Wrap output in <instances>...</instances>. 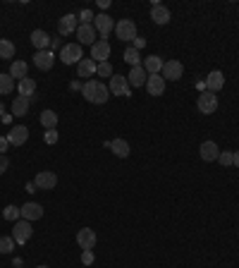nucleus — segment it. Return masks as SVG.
<instances>
[{
  "label": "nucleus",
  "instance_id": "obj_1",
  "mask_svg": "<svg viewBox=\"0 0 239 268\" xmlns=\"http://www.w3.org/2000/svg\"><path fill=\"white\" fill-rule=\"evenodd\" d=\"M82 96L86 98L89 103H105L110 98V89L101 82V79H86L82 86Z\"/></svg>",
  "mask_w": 239,
  "mask_h": 268
},
{
  "label": "nucleus",
  "instance_id": "obj_2",
  "mask_svg": "<svg viewBox=\"0 0 239 268\" xmlns=\"http://www.w3.org/2000/svg\"><path fill=\"white\" fill-rule=\"evenodd\" d=\"M60 58H63L65 65H79L84 60L82 46H79V43H67V46H63V50H60Z\"/></svg>",
  "mask_w": 239,
  "mask_h": 268
},
{
  "label": "nucleus",
  "instance_id": "obj_3",
  "mask_svg": "<svg viewBox=\"0 0 239 268\" xmlns=\"http://www.w3.org/2000/svg\"><path fill=\"white\" fill-rule=\"evenodd\" d=\"M31 235H34L31 223L24 221V218H19V221L15 223V228H12V240L17 242V244H24V242L31 240Z\"/></svg>",
  "mask_w": 239,
  "mask_h": 268
},
{
  "label": "nucleus",
  "instance_id": "obj_4",
  "mask_svg": "<svg viewBox=\"0 0 239 268\" xmlns=\"http://www.w3.org/2000/svg\"><path fill=\"white\" fill-rule=\"evenodd\" d=\"M196 108H199V113H203V115L215 113V111H218V96L211 93V91L199 93V98H196Z\"/></svg>",
  "mask_w": 239,
  "mask_h": 268
},
{
  "label": "nucleus",
  "instance_id": "obj_5",
  "mask_svg": "<svg viewBox=\"0 0 239 268\" xmlns=\"http://www.w3.org/2000/svg\"><path fill=\"white\" fill-rule=\"evenodd\" d=\"M115 34L119 41H137V24L132 19H119L115 24Z\"/></svg>",
  "mask_w": 239,
  "mask_h": 268
},
{
  "label": "nucleus",
  "instance_id": "obj_6",
  "mask_svg": "<svg viewBox=\"0 0 239 268\" xmlns=\"http://www.w3.org/2000/svg\"><path fill=\"white\" fill-rule=\"evenodd\" d=\"M184 74V67L182 63H177V60H165V65H163V72H160V77L163 79H170V82H180Z\"/></svg>",
  "mask_w": 239,
  "mask_h": 268
},
{
  "label": "nucleus",
  "instance_id": "obj_7",
  "mask_svg": "<svg viewBox=\"0 0 239 268\" xmlns=\"http://www.w3.org/2000/svg\"><path fill=\"white\" fill-rule=\"evenodd\" d=\"M93 29H96V34H101V41H105V36L115 29V22H112L110 15H96L93 17Z\"/></svg>",
  "mask_w": 239,
  "mask_h": 268
},
{
  "label": "nucleus",
  "instance_id": "obj_8",
  "mask_svg": "<svg viewBox=\"0 0 239 268\" xmlns=\"http://www.w3.org/2000/svg\"><path fill=\"white\" fill-rule=\"evenodd\" d=\"M110 58V43L108 41H96L91 46V60L98 65V63H108Z\"/></svg>",
  "mask_w": 239,
  "mask_h": 268
},
{
  "label": "nucleus",
  "instance_id": "obj_9",
  "mask_svg": "<svg viewBox=\"0 0 239 268\" xmlns=\"http://www.w3.org/2000/svg\"><path fill=\"white\" fill-rule=\"evenodd\" d=\"M110 93H115V96H132V86L127 84V77H119V74H115V77H110Z\"/></svg>",
  "mask_w": 239,
  "mask_h": 268
},
{
  "label": "nucleus",
  "instance_id": "obj_10",
  "mask_svg": "<svg viewBox=\"0 0 239 268\" xmlns=\"http://www.w3.org/2000/svg\"><path fill=\"white\" fill-rule=\"evenodd\" d=\"M77 38H79V46H93L96 43V29H93V24H79L77 27Z\"/></svg>",
  "mask_w": 239,
  "mask_h": 268
},
{
  "label": "nucleus",
  "instance_id": "obj_11",
  "mask_svg": "<svg viewBox=\"0 0 239 268\" xmlns=\"http://www.w3.org/2000/svg\"><path fill=\"white\" fill-rule=\"evenodd\" d=\"M19 211H22V218H24V221H29V223H34V221H38V218H43V206H41V203H36V201L24 203Z\"/></svg>",
  "mask_w": 239,
  "mask_h": 268
},
{
  "label": "nucleus",
  "instance_id": "obj_12",
  "mask_svg": "<svg viewBox=\"0 0 239 268\" xmlns=\"http://www.w3.org/2000/svg\"><path fill=\"white\" fill-rule=\"evenodd\" d=\"M146 79H148V72L144 70V65L132 67V72L127 74V84L132 86V89H139V86H146Z\"/></svg>",
  "mask_w": 239,
  "mask_h": 268
},
{
  "label": "nucleus",
  "instance_id": "obj_13",
  "mask_svg": "<svg viewBox=\"0 0 239 268\" xmlns=\"http://www.w3.org/2000/svg\"><path fill=\"white\" fill-rule=\"evenodd\" d=\"M146 91H148V96H163V91H165V79H163L160 74H148Z\"/></svg>",
  "mask_w": 239,
  "mask_h": 268
},
{
  "label": "nucleus",
  "instance_id": "obj_14",
  "mask_svg": "<svg viewBox=\"0 0 239 268\" xmlns=\"http://www.w3.org/2000/svg\"><path fill=\"white\" fill-rule=\"evenodd\" d=\"M27 139H29V130L24 127V125H15V127L10 130V134H8L10 146H22Z\"/></svg>",
  "mask_w": 239,
  "mask_h": 268
},
{
  "label": "nucleus",
  "instance_id": "obj_15",
  "mask_svg": "<svg viewBox=\"0 0 239 268\" xmlns=\"http://www.w3.org/2000/svg\"><path fill=\"white\" fill-rule=\"evenodd\" d=\"M225 86V77H222L220 70H213L208 77H206V91H211V93H218Z\"/></svg>",
  "mask_w": 239,
  "mask_h": 268
},
{
  "label": "nucleus",
  "instance_id": "obj_16",
  "mask_svg": "<svg viewBox=\"0 0 239 268\" xmlns=\"http://www.w3.org/2000/svg\"><path fill=\"white\" fill-rule=\"evenodd\" d=\"M34 185L38 189H53L57 185V175L55 173H50V170H43V173H38L36 180H34Z\"/></svg>",
  "mask_w": 239,
  "mask_h": 268
},
{
  "label": "nucleus",
  "instance_id": "obj_17",
  "mask_svg": "<svg viewBox=\"0 0 239 268\" xmlns=\"http://www.w3.org/2000/svg\"><path fill=\"white\" fill-rule=\"evenodd\" d=\"M77 27H79V19H77V15H65V17L57 22V31H60L63 36H67V34L77 31Z\"/></svg>",
  "mask_w": 239,
  "mask_h": 268
},
{
  "label": "nucleus",
  "instance_id": "obj_18",
  "mask_svg": "<svg viewBox=\"0 0 239 268\" xmlns=\"http://www.w3.org/2000/svg\"><path fill=\"white\" fill-rule=\"evenodd\" d=\"M77 244H79L82 249H93V247H96V232L89 230V228L79 230L77 232Z\"/></svg>",
  "mask_w": 239,
  "mask_h": 268
},
{
  "label": "nucleus",
  "instance_id": "obj_19",
  "mask_svg": "<svg viewBox=\"0 0 239 268\" xmlns=\"http://www.w3.org/2000/svg\"><path fill=\"white\" fill-rule=\"evenodd\" d=\"M55 63V56L50 53V50H36V56H34V65L38 70H50Z\"/></svg>",
  "mask_w": 239,
  "mask_h": 268
},
{
  "label": "nucleus",
  "instance_id": "obj_20",
  "mask_svg": "<svg viewBox=\"0 0 239 268\" xmlns=\"http://www.w3.org/2000/svg\"><path fill=\"white\" fill-rule=\"evenodd\" d=\"M199 153H201L203 160H218V156H220V148H218V144L215 141H203L201 148H199Z\"/></svg>",
  "mask_w": 239,
  "mask_h": 268
},
{
  "label": "nucleus",
  "instance_id": "obj_21",
  "mask_svg": "<svg viewBox=\"0 0 239 268\" xmlns=\"http://www.w3.org/2000/svg\"><path fill=\"white\" fill-rule=\"evenodd\" d=\"M151 19L163 27V24L170 22V10H167L165 5H153V8H151Z\"/></svg>",
  "mask_w": 239,
  "mask_h": 268
},
{
  "label": "nucleus",
  "instance_id": "obj_22",
  "mask_svg": "<svg viewBox=\"0 0 239 268\" xmlns=\"http://www.w3.org/2000/svg\"><path fill=\"white\" fill-rule=\"evenodd\" d=\"M105 146L112 148V153L119 158H127L129 156V144L125 139H112V141H105Z\"/></svg>",
  "mask_w": 239,
  "mask_h": 268
},
{
  "label": "nucleus",
  "instance_id": "obj_23",
  "mask_svg": "<svg viewBox=\"0 0 239 268\" xmlns=\"http://www.w3.org/2000/svg\"><path fill=\"white\" fill-rule=\"evenodd\" d=\"M31 43H34L38 50H48V46H50V36H48L43 29H36V31H31Z\"/></svg>",
  "mask_w": 239,
  "mask_h": 268
},
{
  "label": "nucleus",
  "instance_id": "obj_24",
  "mask_svg": "<svg viewBox=\"0 0 239 268\" xmlns=\"http://www.w3.org/2000/svg\"><path fill=\"white\" fill-rule=\"evenodd\" d=\"M163 65H165V60L158 58V56H151L144 60V70H146L148 74H160L163 72Z\"/></svg>",
  "mask_w": 239,
  "mask_h": 268
},
{
  "label": "nucleus",
  "instance_id": "obj_25",
  "mask_svg": "<svg viewBox=\"0 0 239 268\" xmlns=\"http://www.w3.org/2000/svg\"><path fill=\"white\" fill-rule=\"evenodd\" d=\"M29 103H31V98H27V96H17V98L12 101V115H15V118L27 115V113H29Z\"/></svg>",
  "mask_w": 239,
  "mask_h": 268
},
{
  "label": "nucleus",
  "instance_id": "obj_26",
  "mask_svg": "<svg viewBox=\"0 0 239 268\" xmlns=\"http://www.w3.org/2000/svg\"><path fill=\"white\" fill-rule=\"evenodd\" d=\"M10 77H12V79H19V82L27 79V63H24V60H15V63L10 65Z\"/></svg>",
  "mask_w": 239,
  "mask_h": 268
},
{
  "label": "nucleus",
  "instance_id": "obj_27",
  "mask_svg": "<svg viewBox=\"0 0 239 268\" xmlns=\"http://www.w3.org/2000/svg\"><path fill=\"white\" fill-rule=\"evenodd\" d=\"M19 96H27V98H34V93H36V82L31 79V77H27V79H22L19 82Z\"/></svg>",
  "mask_w": 239,
  "mask_h": 268
},
{
  "label": "nucleus",
  "instance_id": "obj_28",
  "mask_svg": "<svg viewBox=\"0 0 239 268\" xmlns=\"http://www.w3.org/2000/svg\"><path fill=\"white\" fill-rule=\"evenodd\" d=\"M96 63H93L91 58H84L82 63H79V65H77V72H79V77H93V74H96Z\"/></svg>",
  "mask_w": 239,
  "mask_h": 268
},
{
  "label": "nucleus",
  "instance_id": "obj_29",
  "mask_svg": "<svg viewBox=\"0 0 239 268\" xmlns=\"http://www.w3.org/2000/svg\"><path fill=\"white\" fill-rule=\"evenodd\" d=\"M41 125H43L46 130H55V125H57V113H55V111H43V113H41Z\"/></svg>",
  "mask_w": 239,
  "mask_h": 268
},
{
  "label": "nucleus",
  "instance_id": "obj_30",
  "mask_svg": "<svg viewBox=\"0 0 239 268\" xmlns=\"http://www.w3.org/2000/svg\"><path fill=\"white\" fill-rule=\"evenodd\" d=\"M12 56H15V43L8 41V38H0V58H3V60H10Z\"/></svg>",
  "mask_w": 239,
  "mask_h": 268
},
{
  "label": "nucleus",
  "instance_id": "obj_31",
  "mask_svg": "<svg viewBox=\"0 0 239 268\" xmlns=\"http://www.w3.org/2000/svg\"><path fill=\"white\" fill-rule=\"evenodd\" d=\"M125 63H129L132 67H139V65H141V56H139V50L134 46L125 50Z\"/></svg>",
  "mask_w": 239,
  "mask_h": 268
},
{
  "label": "nucleus",
  "instance_id": "obj_32",
  "mask_svg": "<svg viewBox=\"0 0 239 268\" xmlns=\"http://www.w3.org/2000/svg\"><path fill=\"white\" fill-rule=\"evenodd\" d=\"M12 89H15V79L10 77V72L8 74L0 72V93H10Z\"/></svg>",
  "mask_w": 239,
  "mask_h": 268
},
{
  "label": "nucleus",
  "instance_id": "obj_33",
  "mask_svg": "<svg viewBox=\"0 0 239 268\" xmlns=\"http://www.w3.org/2000/svg\"><path fill=\"white\" fill-rule=\"evenodd\" d=\"M3 218H5V221H15V223H17L19 218H22V211H19L17 206H8V208L3 211Z\"/></svg>",
  "mask_w": 239,
  "mask_h": 268
},
{
  "label": "nucleus",
  "instance_id": "obj_34",
  "mask_svg": "<svg viewBox=\"0 0 239 268\" xmlns=\"http://www.w3.org/2000/svg\"><path fill=\"white\" fill-rule=\"evenodd\" d=\"M15 244L17 242L12 240V237H0V254H10V251L15 249Z\"/></svg>",
  "mask_w": 239,
  "mask_h": 268
},
{
  "label": "nucleus",
  "instance_id": "obj_35",
  "mask_svg": "<svg viewBox=\"0 0 239 268\" xmlns=\"http://www.w3.org/2000/svg\"><path fill=\"white\" fill-rule=\"evenodd\" d=\"M96 74H98V77H112V65L110 63H98Z\"/></svg>",
  "mask_w": 239,
  "mask_h": 268
},
{
  "label": "nucleus",
  "instance_id": "obj_36",
  "mask_svg": "<svg viewBox=\"0 0 239 268\" xmlns=\"http://www.w3.org/2000/svg\"><path fill=\"white\" fill-rule=\"evenodd\" d=\"M218 160H220V166H232L234 163V151H220Z\"/></svg>",
  "mask_w": 239,
  "mask_h": 268
},
{
  "label": "nucleus",
  "instance_id": "obj_37",
  "mask_svg": "<svg viewBox=\"0 0 239 268\" xmlns=\"http://www.w3.org/2000/svg\"><path fill=\"white\" fill-rule=\"evenodd\" d=\"M77 19L82 22V24H91V19H93V12L91 10H82L79 15H77Z\"/></svg>",
  "mask_w": 239,
  "mask_h": 268
},
{
  "label": "nucleus",
  "instance_id": "obj_38",
  "mask_svg": "<svg viewBox=\"0 0 239 268\" xmlns=\"http://www.w3.org/2000/svg\"><path fill=\"white\" fill-rule=\"evenodd\" d=\"M82 261H84V266H91V263H93V251L91 249H84L82 251Z\"/></svg>",
  "mask_w": 239,
  "mask_h": 268
},
{
  "label": "nucleus",
  "instance_id": "obj_39",
  "mask_svg": "<svg viewBox=\"0 0 239 268\" xmlns=\"http://www.w3.org/2000/svg\"><path fill=\"white\" fill-rule=\"evenodd\" d=\"M10 168V160H8V156L5 153H0V175H5V170Z\"/></svg>",
  "mask_w": 239,
  "mask_h": 268
},
{
  "label": "nucleus",
  "instance_id": "obj_40",
  "mask_svg": "<svg viewBox=\"0 0 239 268\" xmlns=\"http://www.w3.org/2000/svg\"><path fill=\"white\" fill-rule=\"evenodd\" d=\"M46 144H57V132L55 130H48L46 132Z\"/></svg>",
  "mask_w": 239,
  "mask_h": 268
},
{
  "label": "nucleus",
  "instance_id": "obj_41",
  "mask_svg": "<svg viewBox=\"0 0 239 268\" xmlns=\"http://www.w3.org/2000/svg\"><path fill=\"white\" fill-rule=\"evenodd\" d=\"M8 148H10L8 137H0V153H8Z\"/></svg>",
  "mask_w": 239,
  "mask_h": 268
},
{
  "label": "nucleus",
  "instance_id": "obj_42",
  "mask_svg": "<svg viewBox=\"0 0 239 268\" xmlns=\"http://www.w3.org/2000/svg\"><path fill=\"white\" fill-rule=\"evenodd\" d=\"M144 46H146V41H144V38H137V41H134V48H137V50H139V48H144Z\"/></svg>",
  "mask_w": 239,
  "mask_h": 268
},
{
  "label": "nucleus",
  "instance_id": "obj_43",
  "mask_svg": "<svg viewBox=\"0 0 239 268\" xmlns=\"http://www.w3.org/2000/svg\"><path fill=\"white\" fill-rule=\"evenodd\" d=\"M232 166H237V168H239V151H234V163H232Z\"/></svg>",
  "mask_w": 239,
  "mask_h": 268
},
{
  "label": "nucleus",
  "instance_id": "obj_44",
  "mask_svg": "<svg viewBox=\"0 0 239 268\" xmlns=\"http://www.w3.org/2000/svg\"><path fill=\"white\" fill-rule=\"evenodd\" d=\"M3 115H5V108H3V103H0V118H3Z\"/></svg>",
  "mask_w": 239,
  "mask_h": 268
},
{
  "label": "nucleus",
  "instance_id": "obj_45",
  "mask_svg": "<svg viewBox=\"0 0 239 268\" xmlns=\"http://www.w3.org/2000/svg\"><path fill=\"white\" fill-rule=\"evenodd\" d=\"M38 268H48V266H38Z\"/></svg>",
  "mask_w": 239,
  "mask_h": 268
}]
</instances>
